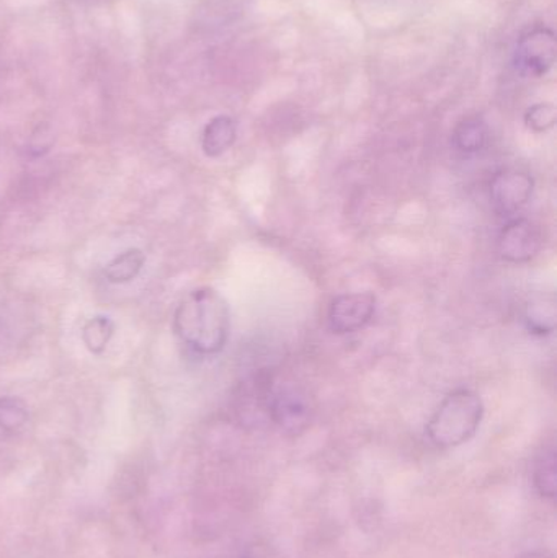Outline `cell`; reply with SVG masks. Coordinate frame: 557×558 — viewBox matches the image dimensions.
Masks as SVG:
<instances>
[{
    "label": "cell",
    "instance_id": "cell-1",
    "mask_svg": "<svg viewBox=\"0 0 557 558\" xmlns=\"http://www.w3.org/2000/svg\"><path fill=\"white\" fill-rule=\"evenodd\" d=\"M173 330L195 353L203 356L221 353L231 330L228 302L213 288L189 292L173 315Z\"/></svg>",
    "mask_w": 557,
    "mask_h": 558
},
{
    "label": "cell",
    "instance_id": "cell-2",
    "mask_svg": "<svg viewBox=\"0 0 557 558\" xmlns=\"http://www.w3.org/2000/svg\"><path fill=\"white\" fill-rule=\"evenodd\" d=\"M484 418V403L476 392L457 389L441 400L427 425V436L441 449L457 448L470 441Z\"/></svg>",
    "mask_w": 557,
    "mask_h": 558
},
{
    "label": "cell",
    "instance_id": "cell-3",
    "mask_svg": "<svg viewBox=\"0 0 557 558\" xmlns=\"http://www.w3.org/2000/svg\"><path fill=\"white\" fill-rule=\"evenodd\" d=\"M267 416L284 435H303L313 423V400L306 390L296 386H284L281 389L271 390Z\"/></svg>",
    "mask_w": 557,
    "mask_h": 558
},
{
    "label": "cell",
    "instance_id": "cell-4",
    "mask_svg": "<svg viewBox=\"0 0 557 558\" xmlns=\"http://www.w3.org/2000/svg\"><path fill=\"white\" fill-rule=\"evenodd\" d=\"M556 35L546 26H533L517 43L516 64L523 74L543 77L555 65Z\"/></svg>",
    "mask_w": 557,
    "mask_h": 558
},
{
    "label": "cell",
    "instance_id": "cell-5",
    "mask_svg": "<svg viewBox=\"0 0 557 558\" xmlns=\"http://www.w3.org/2000/svg\"><path fill=\"white\" fill-rule=\"evenodd\" d=\"M375 312L376 295L373 292H347L330 302L327 322L334 333H355L372 322Z\"/></svg>",
    "mask_w": 557,
    "mask_h": 558
},
{
    "label": "cell",
    "instance_id": "cell-6",
    "mask_svg": "<svg viewBox=\"0 0 557 558\" xmlns=\"http://www.w3.org/2000/svg\"><path fill=\"white\" fill-rule=\"evenodd\" d=\"M535 190V180L529 172L504 169L491 180L489 196L499 215L510 216L529 205Z\"/></svg>",
    "mask_w": 557,
    "mask_h": 558
},
{
    "label": "cell",
    "instance_id": "cell-7",
    "mask_svg": "<svg viewBox=\"0 0 557 558\" xmlns=\"http://www.w3.org/2000/svg\"><path fill=\"white\" fill-rule=\"evenodd\" d=\"M545 238L542 229L526 218L510 219L500 231L497 248L510 264H525L542 252Z\"/></svg>",
    "mask_w": 557,
    "mask_h": 558
},
{
    "label": "cell",
    "instance_id": "cell-8",
    "mask_svg": "<svg viewBox=\"0 0 557 558\" xmlns=\"http://www.w3.org/2000/svg\"><path fill=\"white\" fill-rule=\"evenodd\" d=\"M235 137H238V124L231 117L213 118L202 136V149L208 157H219L228 153L234 146Z\"/></svg>",
    "mask_w": 557,
    "mask_h": 558
},
{
    "label": "cell",
    "instance_id": "cell-9",
    "mask_svg": "<svg viewBox=\"0 0 557 558\" xmlns=\"http://www.w3.org/2000/svg\"><path fill=\"white\" fill-rule=\"evenodd\" d=\"M556 317L555 295H535L526 305V327L532 333L540 335V337L552 335L555 331Z\"/></svg>",
    "mask_w": 557,
    "mask_h": 558
},
{
    "label": "cell",
    "instance_id": "cell-10",
    "mask_svg": "<svg viewBox=\"0 0 557 558\" xmlns=\"http://www.w3.org/2000/svg\"><path fill=\"white\" fill-rule=\"evenodd\" d=\"M487 124L480 117L464 118L453 131V144L464 154L480 153L487 143Z\"/></svg>",
    "mask_w": 557,
    "mask_h": 558
},
{
    "label": "cell",
    "instance_id": "cell-11",
    "mask_svg": "<svg viewBox=\"0 0 557 558\" xmlns=\"http://www.w3.org/2000/svg\"><path fill=\"white\" fill-rule=\"evenodd\" d=\"M144 262H146V257L140 248H130V251L118 255L107 265L105 277L110 282L133 281L143 270Z\"/></svg>",
    "mask_w": 557,
    "mask_h": 558
},
{
    "label": "cell",
    "instance_id": "cell-12",
    "mask_svg": "<svg viewBox=\"0 0 557 558\" xmlns=\"http://www.w3.org/2000/svg\"><path fill=\"white\" fill-rule=\"evenodd\" d=\"M533 484L543 498L555 500L557 492V461L555 448L546 449L536 459Z\"/></svg>",
    "mask_w": 557,
    "mask_h": 558
},
{
    "label": "cell",
    "instance_id": "cell-13",
    "mask_svg": "<svg viewBox=\"0 0 557 558\" xmlns=\"http://www.w3.org/2000/svg\"><path fill=\"white\" fill-rule=\"evenodd\" d=\"M114 325L108 317H95L85 324L82 340L92 353H101L113 337Z\"/></svg>",
    "mask_w": 557,
    "mask_h": 558
},
{
    "label": "cell",
    "instance_id": "cell-14",
    "mask_svg": "<svg viewBox=\"0 0 557 558\" xmlns=\"http://www.w3.org/2000/svg\"><path fill=\"white\" fill-rule=\"evenodd\" d=\"M28 422V409L13 397L0 399V432L15 433Z\"/></svg>",
    "mask_w": 557,
    "mask_h": 558
},
{
    "label": "cell",
    "instance_id": "cell-15",
    "mask_svg": "<svg viewBox=\"0 0 557 558\" xmlns=\"http://www.w3.org/2000/svg\"><path fill=\"white\" fill-rule=\"evenodd\" d=\"M525 123L535 133H545L556 124V108L552 104L533 105L526 110Z\"/></svg>",
    "mask_w": 557,
    "mask_h": 558
},
{
    "label": "cell",
    "instance_id": "cell-16",
    "mask_svg": "<svg viewBox=\"0 0 557 558\" xmlns=\"http://www.w3.org/2000/svg\"><path fill=\"white\" fill-rule=\"evenodd\" d=\"M519 558H553L545 550H533V553L522 554Z\"/></svg>",
    "mask_w": 557,
    "mask_h": 558
}]
</instances>
